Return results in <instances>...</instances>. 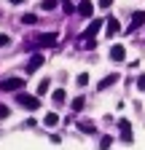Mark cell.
Here are the masks:
<instances>
[{"instance_id":"8992f818","label":"cell","mask_w":145,"mask_h":150,"mask_svg":"<svg viewBox=\"0 0 145 150\" xmlns=\"http://www.w3.org/2000/svg\"><path fill=\"white\" fill-rule=\"evenodd\" d=\"M118 129H121V139H124L126 145H132V142H134V139H132V123L126 121V118H121V121H118Z\"/></svg>"},{"instance_id":"603a6c76","label":"cell","mask_w":145,"mask_h":150,"mask_svg":"<svg viewBox=\"0 0 145 150\" xmlns=\"http://www.w3.org/2000/svg\"><path fill=\"white\" fill-rule=\"evenodd\" d=\"M137 88L145 91V75H140V78H137Z\"/></svg>"},{"instance_id":"5bb4252c","label":"cell","mask_w":145,"mask_h":150,"mask_svg":"<svg viewBox=\"0 0 145 150\" xmlns=\"http://www.w3.org/2000/svg\"><path fill=\"white\" fill-rule=\"evenodd\" d=\"M43 123H46V126H57V123H59V115H57V112H48V115L43 118Z\"/></svg>"},{"instance_id":"5b68a950","label":"cell","mask_w":145,"mask_h":150,"mask_svg":"<svg viewBox=\"0 0 145 150\" xmlns=\"http://www.w3.org/2000/svg\"><path fill=\"white\" fill-rule=\"evenodd\" d=\"M118 32H121L118 19H116V16H107V19H105V35H107V38H116Z\"/></svg>"},{"instance_id":"9a60e30c","label":"cell","mask_w":145,"mask_h":150,"mask_svg":"<svg viewBox=\"0 0 145 150\" xmlns=\"http://www.w3.org/2000/svg\"><path fill=\"white\" fill-rule=\"evenodd\" d=\"M48 88H51V81H48V78H43V81H41V86H38V97H43Z\"/></svg>"},{"instance_id":"52a82bcc","label":"cell","mask_w":145,"mask_h":150,"mask_svg":"<svg viewBox=\"0 0 145 150\" xmlns=\"http://www.w3.org/2000/svg\"><path fill=\"white\" fill-rule=\"evenodd\" d=\"M140 24H145V11H134V13H132V24L126 27V35H132Z\"/></svg>"},{"instance_id":"9c48e42d","label":"cell","mask_w":145,"mask_h":150,"mask_svg":"<svg viewBox=\"0 0 145 150\" xmlns=\"http://www.w3.org/2000/svg\"><path fill=\"white\" fill-rule=\"evenodd\" d=\"M78 13H81L83 19H92V13H94L92 0H81V3H78Z\"/></svg>"},{"instance_id":"ffe728a7","label":"cell","mask_w":145,"mask_h":150,"mask_svg":"<svg viewBox=\"0 0 145 150\" xmlns=\"http://www.w3.org/2000/svg\"><path fill=\"white\" fill-rule=\"evenodd\" d=\"M110 145H113V139H110V137H102V142H100V150H107Z\"/></svg>"},{"instance_id":"cb8c5ba5","label":"cell","mask_w":145,"mask_h":150,"mask_svg":"<svg viewBox=\"0 0 145 150\" xmlns=\"http://www.w3.org/2000/svg\"><path fill=\"white\" fill-rule=\"evenodd\" d=\"M8 112H11V110H8L6 105H0V118H8Z\"/></svg>"},{"instance_id":"ac0fdd59","label":"cell","mask_w":145,"mask_h":150,"mask_svg":"<svg viewBox=\"0 0 145 150\" xmlns=\"http://www.w3.org/2000/svg\"><path fill=\"white\" fill-rule=\"evenodd\" d=\"M83 105H86V102H83V97L72 99V110H75V112H78V110H83Z\"/></svg>"},{"instance_id":"4fadbf2b","label":"cell","mask_w":145,"mask_h":150,"mask_svg":"<svg viewBox=\"0 0 145 150\" xmlns=\"http://www.w3.org/2000/svg\"><path fill=\"white\" fill-rule=\"evenodd\" d=\"M57 6H59V0H43V3H41V11H54Z\"/></svg>"},{"instance_id":"30bf717a","label":"cell","mask_w":145,"mask_h":150,"mask_svg":"<svg viewBox=\"0 0 145 150\" xmlns=\"http://www.w3.org/2000/svg\"><path fill=\"white\" fill-rule=\"evenodd\" d=\"M124 56H126V48L124 46H113L110 48V59L113 62H124Z\"/></svg>"},{"instance_id":"3957f363","label":"cell","mask_w":145,"mask_h":150,"mask_svg":"<svg viewBox=\"0 0 145 150\" xmlns=\"http://www.w3.org/2000/svg\"><path fill=\"white\" fill-rule=\"evenodd\" d=\"M24 86V78H6L0 81V91H19Z\"/></svg>"},{"instance_id":"7c38bea8","label":"cell","mask_w":145,"mask_h":150,"mask_svg":"<svg viewBox=\"0 0 145 150\" xmlns=\"http://www.w3.org/2000/svg\"><path fill=\"white\" fill-rule=\"evenodd\" d=\"M78 129L83 131V134H94V123H92V121H81Z\"/></svg>"},{"instance_id":"d6986e66","label":"cell","mask_w":145,"mask_h":150,"mask_svg":"<svg viewBox=\"0 0 145 150\" xmlns=\"http://www.w3.org/2000/svg\"><path fill=\"white\" fill-rule=\"evenodd\" d=\"M22 24H35V13H24L22 16Z\"/></svg>"},{"instance_id":"8fae6325","label":"cell","mask_w":145,"mask_h":150,"mask_svg":"<svg viewBox=\"0 0 145 150\" xmlns=\"http://www.w3.org/2000/svg\"><path fill=\"white\" fill-rule=\"evenodd\" d=\"M41 64H43V56H41V54H35V56H32V59L27 62V70H30V72H35V70H38V67H41Z\"/></svg>"},{"instance_id":"7402d4cb","label":"cell","mask_w":145,"mask_h":150,"mask_svg":"<svg viewBox=\"0 0 145 150\" xmlns=\"http://www.w3.org/2000/svg\"><path fill=\"white\" fill-rule=\"evenodd\" d=\"M8 43H11V35H0V48L8 46Z\"/></svg>"},{"instance_id":"2e32d148","label":"cell","mask_w":145,"mask_h":150,"mask_svg":"<svg viewBox=\"0 0 145 150\" xmlns=\"http://www.w3.org/2000/svg\"><path fill=\"white\" fill-rule=\"evenodd\" d=\"M51 99H54V105H62V102H65V91H62V88H57V91L51 94Z\"/></svg>"},{"instance_id":"d4e9b609","label":"cell","mask_w":145,"mask_h":150,"mask_svg":"<svg viewBox=\"0 0 145 150\" xmlns=\"http://www.w3.org/2000/svg\"><path fill=\"white\" fill-rule=\"evenodd\" d=\"M110 3L113 0H100V8H110Z\"/></svg>"},{"instance_id":"6da1fadb","label":"cell","mask_w":145,"mask_h":150,"mask_svg":"<svg viewBox=\"0 0 145 150\" xmlns=\"http://www.w3.org/2000/svg\"><path fill=\"white\" fill-rule=\"evenodd\" d=\"M102 24H105L102 19H92V24L86 27V32H83V35L78 38V43H89V40H94V35H97V32L102 30Z\"/></svg>"},{"instance_id":"e0dca14e","label":"cell","mask_w":145,"mask_h":150,"mask_svg":"<svg viewBox=\"0 0 145 150\" xmlns=\"http://www.w3.org/2000/svg\"><path fill=\"white\" fill-rule=\"evenodd\" d=\"M62 3V8H65V13H75V6L70 3V0H59Z\"/></svg>"},{"instance_id":"7a4b0ae2","label":"cell","mask_w":145,"mask_h":150,"mask_svg":"<svg viewBox=\"0 0 145 150\" xmlns=\"http://www.w3.org/2000/svg\"><path fill=\"white\" fill-rule=\"evenodd\" d=\"M16 99H19V105H22L24 110H38V107H41V99L32 97V94H19Z\"/></svg>"},{"instance_id":"484cf974","label":"cell","mask_w":145,"mask_h":150,"mask_svg":"<svg viewBox=\"0 0 145 150\" xmlns=\"http://www.w3.org/2000/svg\"><path fill=\"white\" fill-rule=\"evenodd\" d=\"M11 3H14V6H19V3H24V0H11Z\"/></svg>"},{"instance_id":"44dd1931","label":"cell","mask_w":145,"mask_h":150,"mask_svg":"<svg viewBox=\"0 0 145 150\" xmlns=\"http://www.w3.org/2000/svg\"><path fill=\"white\" fill-rule=\"evenodd\" d=\"M86 83H89V75L81 72V75H78V86H86Z\"/></svg>"},{"instance_id":"277c9868","label":"cell","mask_w":145,"mask_h":150,"mask_svg":"<svg viewBox=\"0 0 145 150\" xmlns=\"http://www.w3.org/2000/svg\"><path fill=\"white\" fill-rule=\"evenodd\" d=\"M57 40H59V35H57V32H43V35H38V38H35V46L46 48V46H54Z\"/></svg>"},{"instance_id":"ba28073f","label":"cell","mask_w":145,"mask_h":150,"mask_svg":"<svg viewBox=\"0 0 145 150\" xmlns=\"http://www.w3.org/2000/svg\"><path fill=\"white\" fill-rule=\"evenodd\" d=\"M118 78H121L118 72H110V75H105V78H102V81L97 83V91H105V88H110V86H113V83H116Z\"/></svg>"}]
</instances>
